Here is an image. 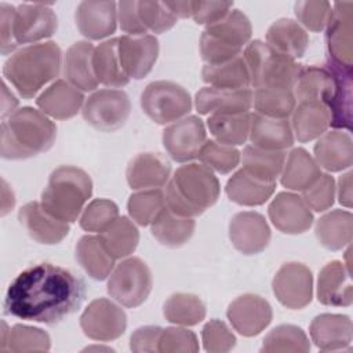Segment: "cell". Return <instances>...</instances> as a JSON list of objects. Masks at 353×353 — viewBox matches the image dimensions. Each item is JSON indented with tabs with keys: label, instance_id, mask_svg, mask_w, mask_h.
Returning a JSON list of instances; mask_svg holds the SVG:
<instances>
[{
	"label": "cell",
	"instance_id": "cell-1",
	"mask_svg": "<svg viewBox=\"0 0 353 353\" xmlns=\"http://www.w3.org/2000/svg\"><path fill=\"white\" fill-rule=\"evenodd\" d=\"M84 298L85 284L80 277L61 266L39 263L11 281L4 310L21 320L57 324L74 313Z\"/></svg>",
	"mask_w": 353,
	"mask_h": 353
},
{
	"label": "cell",
	"instance_id": "cell-2",
	"mask_svg": "<svg viewBox=\"0 0 353 353\" xmlns=\"http://www.w3.org/2000/svg\"><path fill=\"white\" fill-rule=\"evenodd\" d=\"M57 125L41 110L23 106L1 123V157L29 159L47 152L55 142Z\"/></svg>",
	"mask_w": 353,
	"mask_h": 353
},
{
	"label": "cell",
	"instance_id": "cell-3",
	"mask_svg": "<svg viewBox=\"0 0 353 353\" xmlns=\"http://www.w3.org/2000/svg\"><path fill=\"white\" fill-rule=\"evenodd\" d=\"M221 193L218 178L204 164L179 167L165 188V207L174 214L194 218L212 207Z\"/></svg>",
	"mask_w": 353,
	"mask_h": 353
},
{
	"label": "cell",
	"instance_id": "cell-4",
	"mask_svg": "<svg viewBox=\"0 0 353 353\" xmlns=\"http://www.w3.org/2000/svg\"><path fill=\"white\" fill-rule=\"evenodd\" d=\"M61 48L54 41L36 43L14 52L3 66L4 77L23 98L34 97L46 84L58 77Z\"/></svg>",
	"mask_w": 353,
	"mask_h": 353
},
{
	"label": "cell",
	"instance_id": "cell-5",
	"mask_svg": "<svg viewBox=\"0 0 353 353\" xmlns=\"http://www.w3.org/2000/svg\"><path fill=\"white\" fill-rule=\"evenodd\" d=\"M92 193L90 175L74 165H61L52 171L41 193L40 204L54 218L73 223Z\"/></svg>",
	"mask_w": 353,
	"mask_h": 353
},
{
	"label": "cell",
	"instance_id": "cell-6",
	"mask_svg": "<svg viewBox=\"0 0 353 353\" xmlns=\"http://www.w3.org/2000/svg\"><path fill=\"white\" fill-rule=\"evenodd\" d=\"M251 22L240 10H230L222 19L205 26L200 37V54L207 65H216L241 55L250 43Z\"/></svg>",
	"mask_w": 353,
	"mask_h": 353
},
{
	"label": "cell",
	"instance_id": "cell-7",
	"mask_svg": "<svg viewBox=\"0 0 353 353\" xmlns=\"http://www.w3.org/2000/svg\"><path fill=\"white\" fill-rule=\"evenodd\" d=\"M243 58L254 88L276 87L292 90L302 68L296 59L277 52L261 40L250 41L244 48Z\"/></svg>",
	"mask_w": 353,
	"mask_h": 353
},
{
	"label": "cell",
	"instance_id": "cell-8",
	"mask_svg": "<svg viewBox=\"0 0 353 353\" xmlns=\"http://www.w3.org/2000/svg\"><path fill=\"white\" fill-rule=\"evenodd\" d=\"M143 113L157 124H170L183 119L192 110V98L179 84L165 80L146 85L141 95Z\"/></svg>",
	"mask_w": 353,
	"mask_h": 353
},
{
	"label": "cell",
	"instance_id": "cell-9",
	"mask_svg": "<svg viewBox=\"0 0 353 353\" xmlns=\"http://www.w3.org/2000/svg\"><path fill=\"white\" fill-rule=\"evenodd\" d=\"M106 290L123 306L137 307L142 305L152 291L149 266L137 256L121 261L110 273Z\"/></svg>",
	"mask_w": 353,
	"mask_h": 353
},
{
	"label": "cell",
	"instance_id": "cell-10",
	"mask_svg": "<svg viewBox=\"0 0 353 353\" xmlns=\"http://www.w3.org/2000/svg\"><path fill=\"white\" fill-rule=\"evenodd\" d=\"M131 102L123 90L103 88L92 92L83 105V119L95 130L112 132L125 124Z\"/></svg>",
	"mask_w": 353,
	"mask_h": 353
},
{
	"label": "cell",
	"instance_id": "cell-11",
	"mask_svg": "<svg viewBox=\"0 0 353 353\" xmlns=\"http://www.w3.org/2000/svg\"><path fill=\"white\" fill-rule=\"evenodd\" d=\"M80 327L85 336L92 341L109 342L120 338L127 328L124 310L106 298L90 302L80 316Z\"/></svg>",
	"mask_w": 353,
	"mask_h": 353
},
{
	"label": "cell",
	"instance_id": "cell-12",
	"mask_svg": "<svg viewBox=\"0 0 353 353\" xmlns=\"http://www.w3.org/2000/svg\"><path fill=\"white\" fill-rule=\"evenodd\" d=\"M273 294L287 309L299 310L312 302L313 276L307 266L299 262L284 263L272 281Z\"/></svg>",
	"mask_w": 353,
	"mask_h": 353
},
{
	"label": "cell",
	"instance_id": "cell-13",
	"mask_svg": "<svg viewBox=\"0 0 353 353\" xmlns=\"http://www.w3.org/2000/svg\"><path fill=\"white\" fill-rule=\"evenodd\" d=\"M205 141V127L197 116H188L174 121L163 131L164 149L178 163L197 159Z\"/></svg>",
	"mask_w": 353,
	"mask_h": 353
},
{
	"label": "cell",
	"instance_id": "cell-14",
	"mask_svg": "<svg viewBox=\"0 0 353 353\" xmlns=\"http://www.w3.org/2000/svg\"><path fill=\"white\" fill-rule=\"evenodd\" d=\"M352 8V1L334 3L325 26L328 61L343 68H352L353 65Z\"/></svg>",
	"mask_w": 353,
	"mask_h": 353
},
{
	"label": "cell",
	"instance_id": "cell-15",
	"mask_svg": "<svg viewBox=\"0 0 353 353\" xmlns=\"http://www.w3.org/2000/svg\"><path fill=\"white\" fill-rule=\"evenodd\" d=\"M58 28L54 10L43 3L19 4L14 14V40L17 46L51 37Z\"/></svg>",
	"mask_w": 353,
	"mask_h": 353
},
{
	"label": "cell",
	"instance_id": "cell-16",
	"mask_svg": "<svg viewBox=\"0 0 353 353\" xmlns=\"http://www.w3.org/2000/svg\"><path fill=\"white\" fill-rule=\"evenodd\" d=\"M121 68L130 79L141 80L153 69L159 57V41L153 34H124L117 39Z\"/></svg>",
	"mask_w": 353,
	"mask_h": 353
},
{
	"label": "cell",
	"instance_id": "cell-17",
	"mask_svg": "<svg viewBox=\"0 0 353 353\" xmlns=\"http://www.w3.org/2000/svg\"><path fill=\"white\" fill-rule=\"evenodd\" d=\"M226 316L240 335L255 336L270 324L273 313L265 298L255 294H244L229 305Z\"/></svg>",
	"mask_w": 353,
	"mask_h": 353
},
{
	"label": "cell",
	"instance_id": "cell-18",
	"mask_svg": "<svg viewBox=\"0 0 353 353\" xmlns=\"http://www.w3.org/2000/svg\"><path fill=\"white\" fill-rule=\"evenodd\" d=\"M229 239L244 255L262 252L270 241V228L263 215L254 211L237 212L229 223Z\"/></svg>",
	"mask_w": 353,
	"mask_h": 353
},
{
	"label": "cell",
	"instance_id": "cell-19",
	"mask_svg": "<svg viewBox=\"0 0 353 353\" xmlns=\"http://www.w3.org/2000/svg\"><path fill=\"white\" fill-rule=\"evenodd\" d=\"M269 218L285 234H301L313 223V214L303 199L291 192H280L269 204Z\"/></svg>",
	"mask_w": 353,
	"mask_h": 353
},
{
	"label": "cell",
	"instance_id": "cell-20",
	"mask_svg": "<svg viewBox=\"0 0 353 353\" xmlns=\"http://www.w3.org/2000/svg\"><path fill=\"white\" fill-rule=\"evenodd\" d=\"M79 32L88 40H102L116 30L117 3L81 1L74 12Z\"/></svg>",
	"mask_w": 353,
	"mask_h": 353
},
{
	"label": "cell",
	"instance_id": "cell-21",
	"mask_svg": "<svg viewBox=\"0 0 353 353\" xmlns=\"http://www.w3.org/2000/svg\"><path fill=\"white\" fill-rule=\"evenodd\" d=\"M18 219L34 241L46 245L61 243L70 229L69 223L54 218L37 201L26 203L19 210Z\"/></svg>",
	"mask_w": 353,
	"mask_h": 353
},
{
	"label": "cell",
	"instance_id": "cell-22",
	"mask_svg": "<svg viewBox=\"0 0 353 353\" xmlns=\"http://www.w3.org/2000/svg\"><path fill=\"white\" fill-rule=\"evenodd\" d=\"M252 90L203 87L197 91L194 105L200 114L244 113L252 106Z\"/></svg>",
	"mask_w": 353,
	"mask_h": 353
},
{
	"label": "cell",
	"instance_id": "cell-23",
	"mask_svg": "<svg viewBox=\"0 0 353 353\" xmlns=\"http://www.w3.org/2000/svg\"><path fill=\"white\" fill-rule=\"evenodd\" d=\"M317 299L327 306H350L353 285L350 268L341 261H331L323 266L317 280Z\"/></svg>",
	"mask_w": 353,
	"mask_h": 353
},
{
	"label": "cell",
	"instance_id": "cell-24",
	"mask_svg": "<svg viewBox=\"0 0 353 353\" xmlns=\"http://www.w3.org/2000/svg\"><path fill=\"white\" fill-rule=\"evenodd\" d=\"M310 338L320 350H342L350 346L353 338L352 320L346 314L323 313L310 323Z\"/></svg>",
	"mask_w": 353,
	"mask_h": 353
},
{
	"label": "cell",
	"instance_id": "cell-25",
	"mask_svg": "<svg viewBox=\"0 0 353 353\" xmlns=\"http://www.w3.org/2000/svg\"><path fill=\"white\" fill-rule=\"evenodd\" d=\"M171 165L159 153H139L128 164L125 176L131 189H160L170 181Z\"/></svg>",
	"mask_w": 353,
	"mask_h": 353
},
{
	"label": "cell",
	"instance_id": "cell-26",
	"mask_svg": "<svg viewBox=\"0 0 353 353\" xmlns=\"http://www.w3.org/2000/svg\"><path fill=\"white\" fill-rule=\"evenodd\" d=\"M40 110L57 120H68L84 105L83 92L66 80H55L36 99Z\"/></svg>",
	"mask_w": 353,
	"mask_h": 353
},
{
	"label": "cell",
	"instance_id": "cell-27",
	"mask_svg": "<svg viewBox=\"0 0 353 353\" xmlns=\"http://www.w3.org/2000/svg\"><path fill=\"white\" fill-rule=\"evenodd\" d=\"M314 160L319 167L338 172L350 168L353 163V143L347 132L325 131L314 145Z\"/></svg>",
	"mask_w": 353,
	"mask_h": 353
},
{
	"label": "cell",
	"instance_id": "cell-28",
	"mask_svg": "<svg viewBox=\"0 0 353 353\" xmlns=\"http://www.w3.org/2000/svg\"><path fill=\"white\" fill-rule=\"evenodd\" d=\"M248 138L252 146L265 150H284L294 143V134L287 119L268 117L259 113H251Z\"/></svg>",
	"mask_w": 353,
	"mask_h": 353
},
{
	"label": "cell",
	"instance_id": "cell-29",
	"mask_svg": "<svg viewBox=\"0 0 353 353\" xmlns=\"http://www.w3.org/2000/svg\"><path fill=\"white\" fill-rule=\"evenodd\" d=\"M94 48L90 41H77L63 55V76L80 91H94L99 84L92 69Z\"/></svg>",
	"mask_w": 353,
	"mask_h": 353
},
{
	"label": "cell",
	"instance_id": "cell-30",
	"mask_svg": "<svg viewBox=\"0 0 353 353\" xmlns=\"http://www.w3.org/2000/svg\"><path fill=\"white\" fill-rule=\"evenodd\" d=\"M325 66L334 77V91L327 103L331 116L330 125L349 130L352 123V68L338 66L330 61Z\"/></svg>",
	"mask_w": 353,
	"mask_h": 353
},
{
	"label": "cell",
	"instance_id": "cell-31",
	"mask_svg": "<svg viewBox=\"0 0 353 353\" xmlns=\"http://www.w3.org/2000/svg\"><path fill=\"white\" fill-rule=\"evenodd\" d=\"M292 91L299 102H321L327 106L334 91V77L325 65L302 66Z\"/></svg>",
	"mask_w": 353,
	"mask_h": 353
},
{
	"label": "cell",
	"instance_id": "cell-32",
	"mask_svg": "<svg viewBox=\"0 0 353 353\" xmlns=\"http://www.w3.org/2000/svg\"><path fill=\"white\" fill-rule=\"evenodd\" d=\"M266 43L277 52L298 59L307 50L309 36L298 22L290 18H280L268 29Z\"/></svg>",
	"mask_w": 353,
	"mask_h": 353
},
{
	"label": "cell",
	"instance_id": "cell-33",
	"mask_svg": "<svg viewBox=\"0 0 353 353\" xmlns=\"http://www.w3.org/2000/svg\"><path fill=\"white\" fill-rule=\"evenodd\" d=\"M225 190L233 203L254 207L270 199L276 190V182L258 179L241 168L229 178Z\"/></svg>",
	"mask_w": 353,
	"mask_h": 353
},
{
	"label": "cell",
	"instance_id": "cell-34",
	"mask_svg": "<svg viewBox=\"0 0 353 353\" xmlns=\"http://www.w3.org/2000/svg\"><path fill=\"white\" fill-rule=\"evenodd\" d=\"M331 116L328 108L321 102H299L292 112V132L305 143L323 135L330 127Z\"/></svg>",
	"mask_w": 353,
	"mask_h": 353
},
{
	"label": "cell",
	"instance_id": "cell-35",
	"mask_svg": "<svg viewBox=\"0 0 353 353\" xmlns=\"http://www.w3.org/2000/svg\"><path fill=\"white\" fill-rule=\"evenodd\" d=\"M76 259L94 280H105L114 266V258L108 252L99 236H83L76 244Z\"/></svg>",
	"mask_w": 353,
	"mask_h": 353
},
{
	"label": "cell",
	"instance_id": "cell-36",
	"mask_svg": "<svg viewBox=\"0 0 353 353\" xmlns=\"http://www.w3.org/2000/svg\"><path fill=\"white\" fill-rule=\"evenodd\" d=\"M92 69L98 83L106 87L120 88L128 84L130 77L121 68L116 37L105 40L94 48Z\"/></svg>",
	"mask_w": 353,
	"mask_h": 353
},
{
	"label": "cell",
	"instance_id": "cell-37",
	"mask_svg": "<svg viewBox=\"0 0 353 353\" xmlns=\"http://www.w3.org/2000/svg\"><path fill=\"white\" fill-rule=\"evenodd\" d=\"M150 225L152 236L160 244L170 248H176L190 240L196 222L193 218L176 215L170 208L164 207Z\"/></svg>",
	"mask_w": 353,
	"mask_h": 353
},
{
	"label": "cell",
	"instance_id": "cell-38",
	"mask_svg": "<svg viewBox=\"0 0 353 353\" xmlns=\"http://www.w3.org/2000/svg\"><path fill=\"white\" fill-rule=\"evenodd\" d=\"M320 174V167L309 152L303 148H295L285 157L281 171V185L290 190L303 192Z\"/></svg>",
	"mask_w": 353,
	"mask_h": 353
},
{
	"label": "cell",
	"instance_id": "cell-39",
	"mask_svg": "<svg viewBox=\"0 0 353 353\" xmlns=\"http://www.w3.org/2000/svg\"><path fill=\"white\" fill-rule=\"evenodd\" d=\"M353 216L349 211L334 210L324 214L316 222V237L319 243L331 251H338L352 241Z\"/></svg>",
	"mask_w": 353,
	"mask_h": 353
},
{
	"label": "cell",
	"instance_id": "cell-40",
	"mask_svg": "<svg viewBox=\"0 0 353 353\" xmlns=\"http://www.w3.org/2000/svg\"><path fill=\"white\" fill-rule=\"evenodd\" d=\"M203 81L210 87L216 88H248L251 85L250 72L243 55H239L230 61L204 65L201 70Z\"/></svg>",
	"mask_w": 353,
	"mask_h": 353
},
{
	"label": "cell",
	"instance_id": "cell-41",
	"mask_svg": "<svg viewBox=\"0 0 353 353\" xmlns=\"http://www.w3.org/2000/svg\"><path fill=\"white\" fill-rule=\"evenodd\" d=\"M251 113H216L210 114L207 125L212 137L225 145H243L250 134Z\"/></svg>",
	"mask_w": 353,
	"mask_h": 353
},
{
	"label": "cell",
	"instance_id": "cell-42",
	"mask_svg": "<svg viewBox=\"0 0 353 353\" xmlns=\"http://www.w3.org/2000/svg\"><path fill=\"white\" fill-rule=\"evenodd\" d=\"M241 157L243 170L266 182H276L285 161L284 150H265L252 145L244 148Z\"/></svg>",
	"mask_w": 353,
	"mask_h": 353
},
{
	"label": "cell",
	"instance_id": "cell-43",
	"mask_svg": "<svg viewBox=\"0 0 353 353\" xmlns=\"http://www.w3.org/2000/svg\"><path fill=\"white\" fill-rule=\"evenodd\" d=\"M252 94V105L256 113L268 117L288 119L296 106V99L291 88L259 87Z\"/></svg>",
	"mask_w": 353,
	"mask_h": 353
},
{
	"label": "cell",
	"instance_id": "cell-44",
	"mask_svg": "<svg viewBox=\"0 0 353 353\" xmlns=\"http://www.w3.org/2000/svg\"><path fill=\"white\" fill-rule=\"evenodd\" d=\"M99 237L114 259L131 255L139 243V232L127 216H119Z\"/></svg>",
	"mask_w": 353,
	"mask_h": 353
},
{
	"label": "cell",
	"instance_id": "cell-45",
	"mask_svg": "<svg viewBox=\"0 0 353 353\" xmlns=\"http://www.w3.org/2000/svg\"><path fill=\"white\" fill-rule=\"evenodd\" d=\"M167 321L176 325H196L205 317V305L194 294H172L163 306Z\"/></svg>",
	"mask_w": 353,
	"mask_h": 353
},
{
	"label": "cell",
	"instance_id": "cell-46",
	"mask_svg": "<svg viewBox=\"0 0 353 353\" xmlns=\"http://www.w3.org/2000/svg\"><path fill=\"white\" fill-rule=\"evenodd\" d=\"M262 352H296L306 353L310 350V343L302 328L292 324H281L273 328L263 339Z\"/></svg>",
	"mask_w": 353,
	"mask_h": 353
},
{
	"label": "cell",
	"instance_id": "cell-47",
	"mask_svg": "<svg viewBox=\"0 0 353 353\" xmlns=\"http://www.w3.org/2000/svg\"><path fill=\"white\" fill-rule=\"evenodd\" d=\"M164 207L165 196L161 189H146L132 193L127 201L131 219L141 226L150 225Z\"/></svg>",
	"mask_w": 353,
	"mask_h": 353
},
{
	"label": "cell",
	"instance_id": "cell-48",
	"mask_svg": "<svg viewBox=\"0 0 353 353\" xmlns=\"http://www.w3.org/2000/svg\"><path fill=\"white\" fill-rule=\"evenodd\" d=\"M241 153L230 145L221 143L218 141L210 139L203 145L199 159L210 170H214L219 174H229L240 163Z\"/></svg>",
	"mask_w": 353,
	"mask_h": 353
},
{
	"label": "cell",
	"instance_id": "cell-49",
	"mask_svg": "<svg viewBox=\"0 0 353 353\" xmlns=\"http://www.w3.org/2000/svg\"><path fill=\"white\" fill-rule=\"evenodd\" d=\"M119 218V207L108 199H95L83 210L80 226L85 232L102 233Z\"/></svg>",
	"mask_w": 353,
	"mask_h": 353
},
{
	"label": "cell",
	"instance_id": "cell-50",
	"mask_svg": "<svg viewBox=\"0 0 353 353\" xmlns=\"http://www.w3.org/2000/svg\"><path fill=\"white\" fill-rule=\"evenodd\" d=\"M7 350L19 352H47L51 347L50 335L36 327H29L23 324H15L7 339Z\"/></svg>",
	"mask_w": 353,
	"mask_h": 353
},
{
	"label": "cell",
	"instance_id": "cell-51",
	"mask_svg": "<svg viewBox=\"0 0 353 353\" xmlns=\"http://www.w3.org/2000/svg\"><path fill=\"white\" fill-rule=\"evenodd\" d=\"M138 14L146 32L150 30L152 33L167 32L178 21L174 12L167 7L165 1H138Z\"/></svg>",
	"mask_w": 353,
	"mask_h": 353
},
{
	"label": "cell",
	"instance_id": "cell-52",
	"mask_svg": "<svg viewBox=\"0 0 353 353\" xmlns=\"http://www.w3.org/2000/svg\"><path fill=\"white\" fill-rule=\"evenodd\" d=\"M302 199L306 205L316 211L323 212L331 208L335 199V181L330 174H320V176L302 192Z\"/></svg>",
	"mask_w": 353,
	"mask_h": 353
},
{
	"label": "cell",
	"instance_id": "cell-53",
	"mask_svg": "<svg viewBox=\"0 0 353 353\" xmlns=\"http://www.w3.org/2000/svg\"><path fill=\"white\" fill-rule=\"evenodd\" d=\"M298 21L310 32H321L325 29L332 4L330 1H298L294 7Z\"/></svg>",
	"mask_w": 353,
	"mask_h": 353
},
{
	"label": "cell",
	"instance_id": "cell-54",
	"mask_svg": "<svg viewBox=\"0 0 353 353\" xmlns=\"http://www.w3.org/2000/svg\"><path fill=\"white\" fill-rule=\"evenodd\" d=\"M204 349L211 353H225L234 347L236 336L230 328L221 320H210L201 331Z\"/></svg>",
	"mask_w": 353,
	"mask_h": 353
},
{
	"label": "cell",
	"instance_id": "cell-55",
	"mask_svg": "<svg viewBox=\"0 0 353 353\" xmlns=\"http://www.w3.org/2000/svg\"><path fill=\"white\" fill-rule=\"evenodd\" d=\"M199 350V341L193 331L181 327H168L161 331L159 339V352H188Z\"/></svg>",
	"mask_w": 353,
	"mask_h": 353
},
{
	"label": "cell",
	"instance_id": "cell-56",
	"mask_svg": "<svg viewBox=\"0 0 353 353\" xmlns=\"http://www.w3.org/2000/svg\"><path fill=\"white\" fill-rule=\"evenodd\" d=\"M232 7V1H193L192 18L196 23L208 26L222 19Z\"/></svg>",
	"mask_w": 353,
	"mask_h": 353
},
{
	"label": "cell",
	"instance_id": "cell-57",
	"mask_svg": "<svg viewBox=\"0 0 353 353\" xmlns=\"http://www.w3.org/2000/svg\"><path fill=\"white\" fill-rule=\"evenodd\" d=\"M117 21L123 32L128 34H146L139 14H138V1H120L117 3Z\"/></svg>",
	"mask_w": 353,
	"mask_h": 353
},
{
	"label": "cell",
	"instance_id": "cell-58",
	"mask_svg": "<svg viewBox=\"0 0 353 353\" xmlns=\"http://www.w3.org/2000/svg\"><path fill=\"white\" fill-rule=\"evenodd\" d=\"M163 328L157 325H145L134 331L130 339L132 352H159V339Z\"/></svg>",
	"mask_w": 353,
	"mask_h": 353
},
{
	"label": "cell",
	"instance_id": "cell-59",
	"mask_svg": "<svg viewBox=\"0 0 353 353\" xmlns=\"http://www.w3.org/2000/svg\"><path fill=\"white\" fill-rule=\"evenodd\" d=\"M14 14L15 7L1 3L0 4V21H1V54H11L18 46L14 40Z\"/></svg>",
	"mask_w": 353,
	"mask_h": 353
},
{
	"label": "cell",
	"instance_id": "cell-60",
	"mask_svg": "<svg viewBox=\"0 0 353 353\" xmlns=\"http://www.w3.org/2000/svg\"><path fill=\"white\" fill-rule=\"evenodd\" d=\"M338 200L346 208L352 207V171L343 174L338 181Z\"/></svg>",
	"mask_w": 353,
	"mask_h": 353
},
{
	"label": "cell",
	"instance_id": "cell-61",
	"mask_svg": "<svg viewBox=\"0 0 353 353\" xmlns=\"http://www.w3.org/2000/svg\"><path fill=\"white\" fill-rule=\"evenodd\" d=\"M167 7L174 12L176 18H190L193 10V1H165Z\"/></svg>",
	"mask_w": 353,
	"mask_h": 353
},
{
	"label": "cell",
	"instance_id": "cell-62",
	"mask_svg": "<svg viewBox=\"0 0 353 353\" xmlns=\"http://www.w3.org/2000/svg\"><path fill=\"white\" fill-rule=\"evenodd\" d=\"M18 105V101L17 98L8 92V88L6 85V83H3V99H1V108H3V112H1V116L6 117L7 114H11L15 112V108Z\"/></svg>",
	"mask_w": 353,
	"mask_h": 353
}]
</instances>
